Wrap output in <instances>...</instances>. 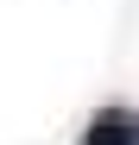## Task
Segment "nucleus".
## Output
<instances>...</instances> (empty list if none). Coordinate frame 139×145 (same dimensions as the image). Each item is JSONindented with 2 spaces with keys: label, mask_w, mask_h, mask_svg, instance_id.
<instances>
[{
  "label": "nucleus",
  "mask_w": 139,
  "mask_h": 145,
  "mask_svg": "<svg viewBox=\"0 0 139 145\" xmlns=\"http://www.w3.org/2000/svg\"><path fill=\"white\" fill-rule=\"evenodd\" d=\"M82 145H139V120H133L127 107H101L95 120H89Z\"/></svg>",
  "instance_id": "nucleus-1"
}]
</instances>
